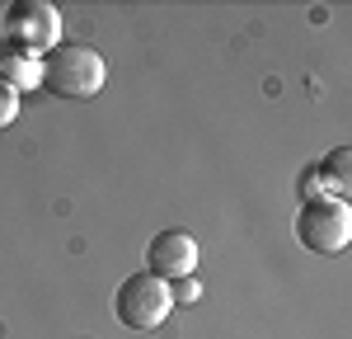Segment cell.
Segmentation results:
<instances>
[{"label":"cell","mask_w":352,"mask_h":339,"mask_svg":"<svg viewBox=\"0 0 352 339\" xmlns=\"http://www.w3.org/2000/svg\"><path fill=\"white\" fill-rule=\"evenodd\" d=\"M104 56L85 43H56L52 52H43L38 66V85H47L61 99H89L104 90Z\"/></svg>","instance_id":"6da1fadb"},{"label":"cell","mask_w":352,"mask_h":339,"mask_svg":"<svg viewBox=\"0 0 352 339\" xmlns=\"http://www.w3.org/2000/svg\"><path fill=\"white\" fill-rule=\"evenodd\" d=\"M296 240L305 250L315 254H338L348 250L352 240V207L343 198H329V194H315L300 203L296 212Z\"/></svg>","instance_id":"7a4b0ae2"},{"label":"cell","mask_w":352,"mask_h":339,"mask_svg":"<svg viewBox=\"0 0 352 339\" xmlns=\"http://www.w3.org/2000/svg\"><path fill=\"white\" fill-rule=\"evenodd\" d=\"M113 311L127 330H160L174 311V292L155 274H127L113 292Z\"/></svg>","instance_id":"3957f363"},{"label":"cell","mask_w":352,"mask_h":339,"mask_svg":"<svg viewBox=\"0 0 352 339\" xmlns=\"http://www.w3.org/2000/svg\"><path fill=\"white\" fill-rule=\"evenodd\" d=\"M5 24H10V38L14 43H24L33 52H52L56 48V33H61V14H56V5L47 0H14L10 10H5Z\"/></svg>","instance_id":"277c9868"},{"label":"cell","mask_w":352,"mask_h":339,"mask_svg":"<svg viewBox=\"0 0 352 339\" xmlns=\"http://www.w3.org/2000/svg\"><path fill=\"white\" fill-rule=\"evenodd\" d=\"M197 240H192L188 231H160L151 245H146V274H155L160 282H184L192 278V269H197Z\"/></svg>","instance_id":"5b68a950"},{"label":"cell","mask_w":352,"mask_h":339,"mask_svg":"<svg viewBox=\"0 0 352 339\" xmlns=\"http://www.w3.org/2000/svg\"><path fill=\"white\" fill-rule=\"evenodd\" d=\"M38 66H43V56L33 52V48L14 43V38H5V43H0V81H10L14 90L38 85Z\"/></svg>","instance_id":"8992f818"},{"label":"cell","mask_w":352,"mask_h":339,"mask_svg":"<svg viewBox=\"0 0 352 339\" xmlns=\"http://www.w3.org/2000/svg\"><path fill=\"white\" fill-rule=\"evenodd\" d=\"M315 179H320V189H329V198L348 203V189H352V151L348 146H333L324 161L315 165Z\"/></svg>","instance_id":"52a82bcc"},{"label":"cell","mask_w":352,"mask_h":339,"mask_svg":"<svg viewBox=\"0 0 352 339\" xmlns=\"http://www.w3.org/2000/svg\"><path fill=\"white\" fill-rule=\"evenodd\" d=\"M14 118H19V90L10 81H0V132H5Z\"/></svg>","instance_id":"ba28073f"}]
</instances>
